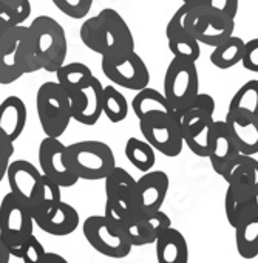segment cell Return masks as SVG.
Listing matches in <instances>:
<instances>
[{"label": "cell", "instance_id": "cell-21", "mask_svg": "<svg viewBox=\"0 0 258 263\" xmlns=\"http://www.w3.org/2000/svg\"><path fill=\"white\" fill-rule=\"evenodd\" d=\"M158 263H189V245L186 237L173 226L155 241Z\"/></svg>", "mask_w": 258, "mask_h": 263}, {"label": "cell", "instance_id": "cell-41", "mask_svg": "<svg viewBox=\"0 0 258 263\" xmlns=\"http://www.w3.org/2000/svg\"><path fill=\"white\" fill-rule=\"evenodd\" d=\"M41 263H68L65 257H62L61 254H56V252H48L45 254L44 260Z\"/></svg>", "mask_w": 258, "mask_h": 263}, {"label": "cell", "instance_id": "cell-6", "mask_svg": "<svg viewBox=\"0 0 258 263\" xmlns=\"http://www.w3.org/2000/svg\"><path fill=\"white\" fill-rule=\"evenodd\" d=\"M34 224L30 208L8 192L0 203V238L13 257L19 258L22 246L34 235Z\"/></svg>", "mask_w": 258, "mask_h": 263}, {"label": "cell", "instance_id": "cell-16", "mask_svg": "<svg viewBox=\"0 0 258 263\" xmlns=\"http://www.w3.org/2000/svg\"><path fill=\"white\" fill-rule=\"evenodd\" d=\"M44 174L37 169L33 163L27 160H16L11 161L8 167V184L10 192H13L21 201H24L28 208L34 201L37 191L41 187Z\"/></svg>", "mask_w": 258, "mask_h": 263}, {"label": "cell", "instance_id": "cell-44", "mask_svg": "<svg viewBox=\"0 0 258 263\" xmlns=\"http://www.w3.org/2000/svg\"><path fill=\"white\" fill-rule=\"evenodd\" d=\"M8 33H10V30H5V28L0 27V48H2V47H4V44L7 42Z\"/></svg>", "mask_w": 258, "mask_h": 263}, {"label": "cell", "instance_id": "cell-23", "mask_svg": "<svg viewBox=\"0 0 258 263\" xmlns=\"http://www.w3.org/2000/svg\"><path fill=\"white\" fill-rule=\"evenodd\" d=\"M235 229V245L241 258L252 260L258 257V212H244Z\"/></svg>", "mask_w": 258, "mask_h": 263}, {"label": "cell", "instance_id": "cell-38", "mask_svg": "<svg viewBox=\"0 0 258 263\" xmlns=\"http://www.w3.org/2000/svg\"><path fill=\"white\" fill-rule=\"evenodd\" d=\"M14 155V141L10 140L0 130V183L7 177L8 167L11 164V157Z\"/></svg>", "mask_w": 258, "mask_h": 263}, {"label": "cell", "instance_id": "cell-15", "mask_svg": "<svg viewBox=\"0 0 258 263\" xmlns=\"http://www.w3.org/2000/svg\"><path fill=\"white\" fill-rule=\"evenodd\" d=\"M102 96H104V85L96 76L79 91L70 95L73 121L87 127L97 124L99 118L104 115Z\"/></svg>", "mask_w": 258, "mask_h": 263}, {"label": "cell", "instance_id": "cell-2", "mask_svg": "<svg viewBox=\"0 0 258 263\" xmlns=\"http://www.w3.org/2000/svg\"><path fill=\"white\" fill-rule=\"evenodd\" d=\"M213 113L215 99L207 93H198L187 107L176 110L184 144L200 158L209 157L210 130L215 121Z\"/></svg>", "mask_w": 258, "mask_h": 263}, {"label": "cell", "instance_id": "cell-43", "mask_svg": "<svg viewBox=\"0 0 258 263\" xmlns=\"http://www.w3.org/2000/svg\"><path fill=\"white\" fill-rule=\"evenodd\" d=\"M11 257H13V255L10 254L7 245L2 241V238H0V263H10Z\"/></svg>", "mask_w": 258, "mask_h": 263}, {"label": "cell", "instance_id": "cell-30", "mask_svg": "<svg viewBox=\"0 0 258 263\" xmlns=\"http://www.w3.org/2000/svg\"><path fill=\"white\" fill-rule=\"evenodd\" d=\"M229 111H238L258 116V81L252 79L243 84L229 102Z\"/></svg>", "mask_w": 258, "mask_h": 263}, {"label": "cell", "instance_id": "cell-13", "mask_svg": "<svg viewBox=\"0 0 258 263\" xmlns=\"http://www.w3.org/2000/svg\"><path fill=\"white\" fill-rule=\"evenodd\" d=\"M28 27L10 30L7 42L0 48V84L10 85L19 81L25 71V39Z\"/></svg>", "mask_w": 258, "mask_h": 263}, {"label": "cell", "instance_id": "cell-39", "mask_svg": "<svg viewBox=\"0 0 258 263\" xmlns=\"http://www.w3.org/2000/svg\"><path fill=\"white\" fill-rule=\"evenodd\" d=\"M203 2L210 11L224 14L227 17L235 19L238 14L240 0H203Z\"/></svg>", "mask_w": 258, "mask_h": 263}, {"label": "cell", "instance_id": "cell-29", "mask_svg": "<svg viewBox=\"0 0 258 263\" xmlns=\"http://www.w3.org/2000/svg\"><path fill=\"white\" fill-rule=\"evenodd\" d=\"M155 149L146 141V140H138V138H128L125 143V158L128 160L132 166H135L140 172L146 174L150 172L156 163V155Z\"/></svg>", "mask_w": 258, "mask_h": 263}, {"label": "cell", "instance_id": "cell-28", "mask_svg": "<svg viewBox=\"0 0 258 263\" xmlns=\"http://www.w3.org/2000/svg\"><path fill=\"white\" fill-rule=\"evenodd\" d=\"M54 74H56V81L68 91V95L79 91L94 78L91 68L82 62L64 64Z\"/></svg>", "mask_w": 258, "mask_h": 263}, {"label": "cell", "instance_id": "cell-26", "mask_svg": "<svg viewBox=\"0 0 258 263\" xmlns=\"http://www.w3.org/2000/svg\"><path fill=\"white\" fill-rule=\"evenodd\" d=\"M61 189L62 187L56 181H53L51 178H48L45 175L42 177V183L37 191V195L30 206L34 223L39 221L41 218H44L45 215H48L62 201Z\"/></svg>", "mask_w": 258, "mask_h": 263}, {"label": "cell", "instance_id": "cell-9", "mask_svg": "<svg viewBox=\"0 0 258 263\" xmlns=\"http://www.w3.org/2000/svg\"><path fill=\"white\" fill-rule=\"evenodd\" d=\"M82 231L90 246L105 257L125 258L133 249L122 229L104 214L88 217L82 224Z\"/></svg>", "mask_w": 258, "mask_h": 263}, {"label": "cell", "instance_id": "cell-17", "mask_svg": "<svg viewBox=\"0 0 258 263\" xmlns=\"http://www.w3.org/2000/svg\"><path fill=\"white\" fill-rule=\"evenodd\" d=\"M240 155V151L226 125V121H213L210 130V144H209V161L212 169L220 177L226 167Z\"/></svg>", "mask_w": 258, "mask_h": 263}, {"label": "cell", "instance_id": "cell-36", "mask_svg": "<svg viewBox=\"0 0 258 263\" xmlns=\"http://www.w3.org/2000/svg\"><path fill=\"white\" fill-rule=\"evenodd\" d=\"M143 221H144V226H146L153 245L163 232H166L169 228H172L170 217L163 211H156V212L143 215Z\"/></svg>", "mask_w": 258, "mask_h": 263}, {"label": "cell", "instance_id": "cell-7", "mask_svg": "<svg viewBox=\"0 0 258 263\" xmlns=\"http://www.w3.org/2000/svg\"><path fill=\"white\" fill-rule=\"evenodd\" d=\"M104 215L114 224L136 214V180L122 167H114L105 177Z\"/></svg>", "mask_w": 258, "mask_h": 263}, {"label": "cell", "instance_id": "cell-12", "mask_svg": "<svg viewBox=\"0 0 258 263\" xmlns=\"http://www.w3.org/2000/svg\"><path fill=\"white\" fill-rule=\"evenodd\" d=\"M41 172L56 181L61 187H73L79 178L67 161V146L59 138L45 137L39 146Z\"/></svg>", "mask_w": 258, "mask_h": 263}, {"label": "cell", "instance_id": "cell-1", "mask_svg": "<svg viewBox=\"0 0 258 263\" xmlns=\"http://www.w3.org/2000/svg\"><path fill=\"white\" fill-rule=\"evenodd\" d=\"M82 44L101 58L135 51V37L125 19L113 8H104L82 22L79 30Z\"/></svg>", "mask_w": 258, "mask_h": 263}, {"label": "cell", "instance_id": "cell-40", "mask_svg": "<svg viewBox=\"0 0 258 263\" xmlns=\"http://www.w3.org/2000/svg\"><path fill=\"white\" fill-rule=\"evenodd\" d=\"M241 65L252 73H258V37L246 42Z\"/></svg>", "mask_w": 258, "mask_h": 263}, {"label": "cell", "instance_id": "cell-32", "mask_svg": "<svg viewBox=\"0 0 258 263\" xmlns=\"http://www.w3.org/2000/svg\"><path fill=\"white\" fill-rule=\"evenodd\" d=\"M223 180L226 183H230L236 178H243V177H247V178H252L256 186H258V161L253 158V157H249V155H238L227 167L226 171L223 172Z\"/></svg>", "mask_w": 258, "mask_h": 263}, {"label": "cell", "instance_id": "cell-31", "mask_svg": "<svg viewBox=\"0 0 258 263\" xmlns=\"http://www.w3.org/2000/svg\"><path fill=\"white\" fill-rule=\"evenodd\" d=\"M102 111L108 118L110 122L117 124L122 122L128 116V102L127 98L114 87H104L102 96Z\"/></svg>", "mask_w": 258, "mask_h": 263}, {"label": "cell", "instance_id": "cell-24", "mask_svg": "<svg viewBox=\"0 0 258 263\" xmlns=\"http://www.w3.org/2000/svg\"><path fill=\"white\" fill-rule=\"evenodd\" d=\"M166 37H167V45L173 58L186 59L196 62L201 56V44L189 34L180 24L175 21H169L166 27Z\"/></svg>", "mask_w": 258, "mask_h": 263}, {"label": "cell", "instance_id": "cell-34", "mask_svg": "<svg viewBox=\"0 0 258 263\" xmlns=\"http://www.w3.org/2000/svg\"><path fill=\"white\" fill-rule=\"evenodd\" d=\"M122 232L125 234L127 240L132 243L133 248H138V246H146V245H153L146 226H144V221H143V217L141 215H132L125 220H122L119 224H117Z\"/></svg>", "mask_w": 258, "mask_h": 263}, {"label": "cell", "instance_id": "cell-5", "mask_svg": "<svg viewBox=\"0 0 258 263\" xmlns=\"http://www.w3.org/2000/svg\"><path fill=\"white\" fill-rule=\"evenodd\" d=\"M67 161L79 180H105L116 167L111 147L102 141L87 140L67 146Z\"/></svg>", "mask_w": 258, "mask_h": 263}, {"label": "cell", "instance_id": "cell-3", "mask_svg": "<svg viewBox=\"0 0 258 263\" xmlns=\"http://www.w3.org/2000/svg\"><path fill=\"white\" fill-rule=\"evenodd\" d=\"M28 34L41 70L56 73L65 64L68 53L64 27L50 16H37L28 25Z\"/></svg>", "mask_w": 258, "mask_h": 263}, {"label": "cell", "instance_id": "cell-25", "mask_svg": "<svg viewBox=\"0 0 258 263\" xmlns=\"http://www.w3.org/2000/svg\"><path fill=\"white\" fill-rule=\"evenodd\" d=\"M132 108L138 119H143L146 116L156 115V113H175L176 111L170 105L164 93L150 87H146L135 95L132 101Z\"/></svg>", "mask_w": 258, "mask_h": 263}, {"label": "cell", "instance_id": "cell-27", "mask_svg": "<svg viewBox=\"0 0 258 263\" xmlns=\"http://www.w3.org/2000/svg\"><path fill=\"white\" fill-rule=\"evenodd\" d=\"M244 47H246V42L241 37L230 36L229 39H226L224 42L216 45L213 48V51L210 53L212 65H215L220 70H229V68L241 64L243 54H244Z\"/></svg>", "mask_w": 258, "mask_h": 263}, {"label": "cell", "instance_id": "cell-8", "mask_svg": "<svg viewBox=\"0 0 258 263\" xmlns=\"http://www.w3.org/2000/svg\"><path fill=\"white\" fill-rule=\"evenodd\" d=\"M143 138L164 157L175 158L183 152L184 138L175 113H156L140 119Z\"/></svg>", "mask_w": 258, "mask_h": 263}, {"label": "cell", "instance_id": "cell-4", "mask_svg": "<svg viewBox=\"0 0 258 263\" xmlns=\"http://www.w3.org/2000/svg\"><path fill=\"white\" fill-rule=\"evenodd\" d=\"M36 108L44 134L50 138H61L73 119L68 91L57 81L44 82L36 95Z\"/></svg>", "mask_w": 258, "mask_h": 263}, {"label": "cell", "instance_id": "cell-10", "mask_svg": "<svg viewBox=\"0 0 258 263\" xmlns=\"http://www.w3.org/2000/svg\"><path fill=\"white\" fill-rule=\"evenodd\" d=\"M163 93L175 110L187 107L200 93L196 62L173 58L164 74Z\"/></svg>", "mask_w": 258, "mask_h": 263}, {"label": "cell", "instance_id": "cell-37", "mask_svg": "<svg viewBox=\"0 0 258 263\" xmlns=\"http://www.w3.org/2000/svg\"><path fill=\"white\" fill-rule=\"evenodd\" d=\"M47 251L44 248V245L39 241V238H36V235H31L27 243L22 246L19 258L24 263H41L45 257Z\"/></svg>", "mask_w": 258, "mask_h": 263}, {"label": "cell", "instance_id": "cell-46", "mask_svg": "<svg viewBox=\"0 0 258 263\" xmlns=\"http://www.w3.org/2000/svg\"><path fill=\"white\" fill-rule=\"evenodd\" d=\"M193 2H200V0H183V4H193Z\"/></svg>", "mask_w": 258, "mask_h": 263}, {"label": "cell", "instance_id": "cell-22", "mask_svg": "<svg viewBox=\"0 0 258 263\" xmlns=\"http://www.w3.org/2000/svg\"><path fill=\"white\" fill-rule=\"evenodd\" d=\"M233 31H235V19L209 10L195 39L203 45L215 48L216 45L233 36Z\"/></svg>", "mask_w": 258, "mask_h": 263}, {"label": "cell", "instance_id": "cell-35", "mask_svg": "<svg viewBox=\"0 0 258 263\" xmlns=\"http://www.w3.org/2000/svg\"><path fill=\"white\" fill-rule=\"evenodd\" d=\"M54 7L71 19H85L94 0H51Z\"/></svg>", "mask_w": 258, "mask_h": 263}, {"label": "cell", "instance_id": "cell-14", "mask_svg": "<svg viewBox=\"0 0 258 263\" xmlns=\"http://www.w3.org/2000/svg\"><path fill=\"white\" fill-rule=\"evenodd\" d=\"M169 177L163 171L146 172L136 180V214L143 217L161 211L169 192Z\"/></svg>", "mask_w": 258, "mask_h": 263}, {"label": "cell", "instance_id": "cell-20", "mask_svg": "<svg viewBox=\"0 0 258 263\" xmlns=\"http://www.w3.org/2000/svg\"><path fill=\"white\" fill-rule=\"evenodd\" d=\"M27 119L28 108L22 98L11 95L0 102V130L10 140L16 141L24 134Z\"/></svg>", "mask_w": 258, "mask_h": 263}, {"label": "cell", "instance_id": "cell-11", "mask_svg": "<svg viewBox=\"0 0 258 263\" xmlns=\"http://www.w3.org/2000/svg\"><path fill=\"white\" fill-rule=\"evenodd\" d=\"M101 68L104 76L127 90H143L149 87L150 71L144 62V59L136 53H125L119 56H104L101 59Z\"/></svg>", "mask_w": 258, "mask_h": 263}, {"label": "cell", "instance_id": "cell-45", "mask_svg": "<svg viewBox=\"0 0 258 263\" xmlns=\"http://www.w3.org/2000/svg\"><path fill=\"white\" fill-rule=\"evenodd\" d=\"M21 2L22 0H0V4H5V5H17Z\"/></svg>", "mask_w": 258, "mask_h": 263}, {"label": "cell", "instance_id": "cell-42", "mask_svg": "<svg viewBox=\"0 0 258 263\" xmlns=\"http://www.w3.org/2000/svg\"><path fill=\"white\" fill-rule=\"evenodd\" d=\"M247 211H253V212H258V189L255 191V194L252 195V198L249 200V203L244 206V209H243V212H241V215L244 214V212H247ZM240 215V217H241ZM240 220V218H238Z\"/></svg>", "mask_w": 258, "mask_h": 263}, {"label": "cell", "instance_id": "cell-18", "mask_svg": "<svg viewBox=\"0 0 258 263\" xmlns=\"http://www.w3.org/2000/svg\"><path fill=\"white\" fill-rule=\"evenodd\" d=\"M224 121L241 155L258 154V116L227 110Z\"/></svg>", "mask_w": 258, "mask_h": 263}, {"label": "cell", "instance_id": "cell-33", "mask_svg": "<svg viewBox=\"0 0 258 263\" xmlns=\"http://www.w3.org/2000/svg\"><path fill=\"white\" fill-rule=\"evenodd\" d=\"M31 16V2L22 0L17 5L0 4V27L5 30H13L22 27L25 21Z\"/></svg>", "mask_w": 258, "mask_h": 263}, {"label": "cell", "instance_id": "cell-19", "mask_svg": "<svg viewBox=\"0 0 258 263\" xmlns=\"http://www.w3.org/2000/svg\"><path fill=\"white\" fill-rule=\"evenodd\" d=\"M81 223L79 212L68 203L61 201L48 215L36 221V226L54 237H65L73 234Z\"/></svg>", "mask_w": 258, "mask_h": 263}]
</instances>
